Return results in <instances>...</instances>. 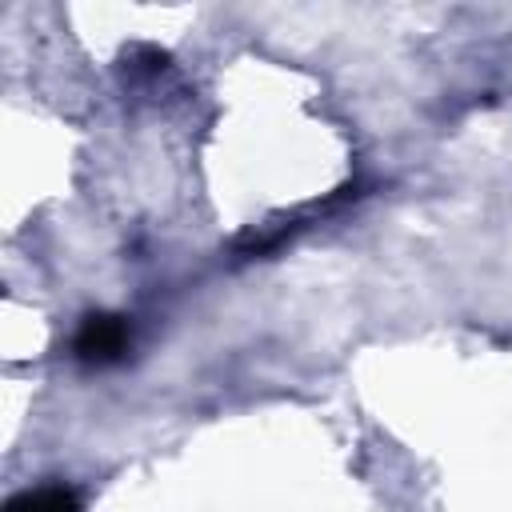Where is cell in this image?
<instances>
[{"label": "cell", "mask_w": 512, "mask_h": 512, "mask_svg": "<svg viewBox=\"0 0 512 512\" xmlns=\"http://www.w3.org/2000/svg\"><path fill=\"white\" fill-rule=\"evenodd\" d=\"M128 344H132V328H128L124 316H112V312H92V316L80 324L76 340H72L76 360L96 364V368L124 360Z\"/></svg>", "instance_id": "1"}, {"label": "cell", "mask_w": 512, "mask_h": 512, "mask_svg": "<svg viewBox=\"0 0 512 512\" xmlns=\"http://www.w3.org/2000/svg\"><path fill=\"white\" fill-rule=\"evenodd\" d=\"M4 512H80V500L72 488L44 484V488H28V492L12 496Z\"/></svg>", "instance_id": "2"}]
</instances>
